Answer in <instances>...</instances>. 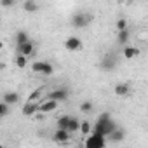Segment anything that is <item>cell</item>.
Returning a JSON list of instances; mask_svg holds the SVG:
<instances>
[{"label": "cell", "instance_id": "1", "mask_svg": "<svg viewBox=\"0 0 148 148\" xmlns=\"http://www.w3.org/2000/svg\"><path fill=\"white\" fill-rule=\"evenodd\" d=\"M119 125L113 122V119H112V115L108 113V112H103L101 115H98V119H96V124L92 125V132H96V134H101V136H110L115 129H117Z\"/></svg>", "mask_w": 148, "mask_h": 148}, {"label": "cell", "instance_id": "2", "mask_svg": "<svg viewBox=\"0 0 148 148\" xmlns=\"http://www.w3.org/2000/svg\"><path fill=\"white\" fill-rule=\"evenodd\" d=\"M105 146H106V136L96 132H91L84 141V148H105Z\"/></svg>", "mask_w": 148, "mask_h": 148}, {"label": "cell", "instance_id": "3", "mask_svg": "<svg viewBox=\"0 0 148 148\" xmlns=\"http://www.w3.org/2000/svg\"><path fill=\"white\" fill-rule=\"evenodd\" d=\"M32 71L42 73V75L49 77V75H52V73H54V66L49 61H35V63H32Z\"/></svg>", "mask_w": 148, "mask_h": 148}, {"label": "cell", "instance_id": "4", "mask_svg": "<svg viewBox=\"0 0 148 148\" xmlns=\"http://www.w3.org/2000/svg\"><path fill=\"white\" fill-rule=\"evenodd\" d=\"M92 16L91 14H86V12H77L71 16V25L75 28H86L89 23H91Z\"/></svg>", "mask_w": 148, "mask_h": 148}, {"label": "cell", "instance_id": "5", "mask_svg": "<svg viewBox=\"0 0 148 148\" xmlns=\"http://www.w3.org/2000/svg\"><path fill=\"white\" fill-rule=\"evenodd\" d=\"M68 96H70L68 89H64V87H58V89H54L52 92H49L45 99H52V101H58V103H59V101H66Z\"/></svg>", "mask_w": 148, "mask_h": 148}, {"label": "cell", "instance_id": "6", "mask_svg": "<svg viewBox=\"0 0 148 148\" xmlns=\"http://www.w3.org/2000/svg\"><path fill=\"white\" fill-rule=\"evenodd\" d=\"M37 112H40V103H37V101H26L21 110V113L25 117H33Z\"/></svg>", "mask_w": 148, "mask_h": 148}, {"label": "cell", "instance_id": "7", "mask_svg": "<svg viewBox=\"0 0 148 148\" xmlns=\"http://www.w3.org/2000/svg\"><path fill=\"white\" fill-rule=\"evenodd\" d=\"M64 49L66 51H80L82 49V40L79 37H68L64 40Z\"/></svg>", "mask_w": 148, "mask_h": 148}, {"label": "cell", "instance_id": "8", "mask_svg": "<svg viewBox=\"0 0 148 148\" xmlns=\"http://www.w3.org/2000/svg\"><path fill=\"white\" fill-rule=\"evenodd\" d=\"M115 64H117V59H115V56L113 54H105L103 56V59H101V68L105 70V71H108V70H113L115 68Z\"/></svg>", "mask_w": 148, "mask_h": 148}, {"label": "cell", "instance_id": "9", "mask_svg": "<svg viewBox=\"0 0 148 148\" xmlns=\"http://www.w3.org/2000/svg\"><path fill=\"white\" fill-rule=\"evenodd\" d=\"M52 139H54L56 143L64 145V143H68V141L71 139V132H70V131H61V129H56V132H54Z\"/></svg>", "mask_w": 148, "mask_h": 148}, {"label": "cell", "instance_id": "10", "mask_svg": "<svg viewBox=\"0 0 148 148\" xmlns=\"http://www.w3.org/2000/svg\"><path fill=\"white\" fill-rule=\"evenodd\" d=\"M113 92H115L117 96H120V98H125V96L131 92V86L125 84V82H119V84H115Z\"/></svg>", "mask_w": 148, "mask_h": 148}, {"label": "cell", "instance_id": "11", "mask_svg": "<svg viewBox=\"0 0 148 148\" xmlns=\"http://www.w3.org/2000/svg\"><path fill=\"white\" fill-rule=\"evenodd\" d=\"M33 52H35V45H33V42H32V40H30V42H26L25 45L18 47V54H21V56H25V58L33 56Z\"/></svg>", "mask_w": 148, "mask_h": 148}, {"label": "cell", "instance_id": "12", "mask_svg": "<svg viewBox=\"0 0 148 148\" xmlns=\"http://www.w3.org/2000/svg\"><path fill=\"white\" fill-rule=\"evenodd\" d=\"M58 108V101H52V99H44L40 101V112L45 113V112H54Z\"/></svg>", "mask_w": 148, "mask_h": 148}, {"label": "cell", "instance_id": "13", "mask_svg": "<svg viewBox=\"0 0 148 148\" xmlns=\"http://www.w3.org/2000/svg\"><path fill=\"white\" fill-rule=\"evenodd\" d=\"M122 54L125 56V59H134V58L139 56V49L134 47V45H125L124 51H122Z\"/></svg>", "mask_w": 148, "mask_h": 148}, {"label": "cell", "instance_id": "14", "mask_svg": "<svg viewBox=\"0 0 148 148\" xmlns=\"http://www.w3.org/2000/svg\"><path fill=\"white\" fill-rule=\"evenodd\" d=\"M108 138H110V141H112V143H120V141L125 138V131H124V129H120V127H117V129L108 136Z\"/></svg>", "mask_w": 148, "mask_h": 148}, {"label": "cell", "instance_id": "15", "mask_svg": "<svg viewBox=\"0 0 148 148\" xmlns=\"http://www.w3.org/2000/svg\"><path fill=\"white\" fill-rule=\"evenodd\" d=\"M14 42H16V45H18V47L25 45L26 42H30V38H28V33H26V32H23V30H19V32L16 33V37H14Z\"/></svg>", "mask_w": 148, "mask_h": 148}, {"label": "cell", "instance_id": "16", "mask_svg": "<svg viewBox=\"0 0 148 148\" xmlns=\"http://www.w3.org/2000/svg\"><path fill=\"white\" fill-rule=\"evenodd\" d=\"M2 101L7 103V105H16L19 101V94L18 92H5L4 98H2Z\"/></svg>", "mask_w": 148, "mask_h": 148}, {"label": "cell", "instance_id": "17", "mask_svg": "<svg viewBox=\"0 0 148 148\" xmlns=\"http://www.w3.org/2000/svg\"><path fill=\"white\" fill-rule=\"evenodd\" d=\"M56 125H58V129H61V131H68V125H70V115H63V117H59V119L56 120Z\"/></svg>", "mask_w": 148, "mask_h": 148}, {"label": "cell", "instance_id": "18", "mask_svg": "<svg viewBox=\"0 0 148 148\" xmlns=\"http://www.w3.org/2000/svg\"><path fill=\"white\" fill-rule=\"evenodd\" d=\"M80 125H82V122H80L77 117H70V125H68V131H70V132L80 131Z\"/></svg>", "mask_w": 148, "mask_h": 148}, {"label": "cell", "instance_id": "19", "mask_svg": "<svg viewBox=\"0 0 148 148\" xmlns=\"http://www.w3.org/2000/svg\"><path fill=\"white\" fill-rule=\"evenodd\" d=\"M23 9L26 12H37L38 11V4L35 2V0H26V2H23Z\"/></svg>", "mask_w": 148, "mask_h": 148}, {"label": "cell", "instance_id": "20", "mask_svg": "<svg viewBox=\"0 0 148 148\" xmlns=\"http://www.w3.org/2000/svg\"><path fill=\"white\" fill-rule=\"evenodd\" d=\"M117 40H119V44L120 45H127V42H129V30H125V32H119V35H117Z\"/></svg>", "mask_w": 148, "mask_h": 148}, {"label": "cell", "instance_id": "21", "mask_svg": "<svg viewBox=\"0 0 148 148\" xmlns=\"http://www.w3.org/2000/svg\"><path fill=\"white\" fill-rule=\"evenodd\" d=\"M80 132L87 138V136L92 132V124H91L89 120H84V122H82V125H80Z\"/></svg>", "mask_w": 148, "mask_h": 148}, {"label": "cell", "instance_id": "22", "mask_svg": "<svg viewBox=\"0 0 148 148\" xmlns=\"http://www.w3.org/2000/svg\"><path fill=\"white\" fill-rule=\"evenodd\" d=\"M26 64H28V58L18 54V56H16V66H18V68H25Z\"/></svg>", "mask_w": 148, "mask_h": 148}, {"label": "cell", "instance_id": "23", "mask_svg": "<svg viewBox=\"0 0 148 148\" xmlns=\"http://www.w3.org/2000/svg\"><path fill=\"white\" fill-rule=\"evenodd\" d=\"M80 110H82L84 113H91V112L94 110V105H92L91 101H84V103L80 105Z\"/></svg>", "mask_w": 148, "mask_h": 148}, {"label": "cell", "instance_id": "24", "mask_svg": "<svg viewBox=\"0 0 148 148\" xmlns=\"http://www.w3.org/2000/svg\"><path fill=\"white\" fill-rule=\"evenodd\" d=\"M115 26H117V32H125V30H127V21H125V18H120Z\"/></svg>", "mask_w": 148, "mask_h": 148}, {"label": "cell", "instance_id": "25", "mask_svg": "<svg viewBox=\"0 0 148 148\" xmlns=\"http://www.w3.org/2000/svg\"><path fill=\"white\" fill-rule=\"evenodd\" d=\"M0 115H2V117H7L9 115V105L7 103H0Z\"/></svg>", "mask_w": 148, "mask_h": 148}, {"label": "cell", "instance_id": "26", "mask_svg": "<svg viewBox=\"0 0 148 148\" xmlns=\"http://www.w3.org/2000/svg\"><path fill=\"white\" fill-rule=\"evenodd\" d=\"M40 94H42V87H40V89H37V91H33V92L28 96V101H35V99H37Z\"/></svg>", "mask_w": 148, "mask_h": 148}, {"label": "cell", "instance_id": "27", "mask_svg": "<svg viewBox=\"0 0 148 148\" xmlns=\"http://www.w3.org/2000/svg\"><path fill=\"white\" fill-rule=\"evenodd\" d=\"M0 4H2L4 7H11V5H14L12 0H0Z\"/></svg>", "mask_w": 148, "mask_h": 148}, {"label": "cell", "instance_id": "28", "mask_svg": "<svg viewBox=\"0 0 148 148\" xmlns=\"http://www.w3.org/2000/svg\"><path fill=\"white\" fill-rule=\"evenodd\" d=\"M75 148H82V146H75Z\"/></svg>", "mask_w": 148, "mask_h": 148}]
</instances>
